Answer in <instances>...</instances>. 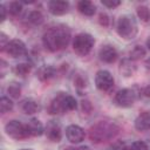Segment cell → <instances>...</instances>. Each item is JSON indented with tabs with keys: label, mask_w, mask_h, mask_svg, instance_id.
<instances>
[{
	"label": "cell",
	"mask_w": 150,
	"mask_h": 150,
	"mask_svg": "<svg viewBox=\"0 0 150 150\" xmlns=\"http://www.w3.org/2000/svg\"><path fill=\"white\" fill-rule=\"evenodd\" d=\"M70 30L64 25L49 27L42 35V43L49 52H59L64 49L70 41Z\"/></svg>",
	"instance_id": "1"
},
{
	"label": "cell",
	"mask_w": 150,
	"mask_h": 150,
	"mask_svg": "<svg viewBox=\"0 0 150 150\" xmlns=\"http://www.w3.org/2000/svg\"><path fill=\"white\" fill-rule=\"evenodd\" d=\"M120 132V127L111 121H98L89 129V139L93 143H103L112 139Z\"/></svg>",
	"instance_id": "2"
},
{
	"label": "cell",
	"mask_w": 150,
	"mask_h": 150,
	"mask_svg": "<svg viewBox=\"0 0 150 150\" xmlns=\"http://www.w3.org/2000/svg\"><path fill=\"white\" fill-rule=\"evenodd\" d=\"M77 107V102L75 97L67 93H59L50 102L48 111L52 115H61L71 110H75Z\"/></svg>",
	"instance_id": "3"
},
{
	"label": "cell",
	"mask_w": 150,
	"mask_h": 150,
	"mask_svg": "<svg viewBox=\"0 0 150 150\" xmlns=\"http://www.w3.org/2000/svg\"><path fill=\"white\" fill-rule=\"evenodd\" d=\"M137 22L132 15L125 14L118 18L116 23V32L121 38L125 40L134 39L137 34Z\"/></svg>",
	"instance_id": "4"
},
{
	"label": "cell",
	"mask_w": 150,
	"mask_h": 150,
	"mask_svg": "<svg viewBox=\"0 0 150 150\" xmlns=\"http://www.w3.org/2000/svg\"><path fill=\"white\" fill-rule=\"evenodd\" d=\"M95 40L88 33H80L73 40V49L80 56H86L94 47Z\"/></svg>",
	"instance_id": "5"
},
{
	"label": "cell",
	"mask_w": 150,
	"mask_h": 150,
	"mask_svg": "<svg viewBox=\"0 0 150 150\" xmlns=\"http://www.w3.org/2000/svg\"><path fill=\"white\" fill-rule=\"evenodd\" d=\"M5 131L9 137H12L13 139H18V141L29 137L26 124L21 123L20 121H16V120L9 121L5 125Z\"/></svg>",
	"instance_id": "6"
},
{
	"label": "cell",
	"mask_w": 150,
	"mask_h": 150,
	"mask_svg": "<svg viewBox=\"0 0 150 150\" xmlns=\"http://www.w3.org/2000/svg\"><path fill=\"white\" fill-rule=\"evenodd\" d=\"M137 100V91L132 88H124L120 90L115 96V102L122 108L131 107Z\"/></svg>",
	"instance_id": "7"
},
{
	"label": "cell",
	"mask_w": 150,
	"mask_h": 150,
	"mask_svg": "<svg viewBox=\"0 0 150 150\" xmlns=\"http://www.w3.org/2000/svg\"><path fill=\"white\" fill-rule=\"evenodd\" d=\"M114 77L112 75L110 74V71L108 70H104V69H101L96 73L95 75V84H96V88L101 91H109L112 89L114 87Z\"/></svg>",
	"instance_id": "8"
},
{
	"label": "cell",
	"mask_w": 150,
	"mask_h": 150,
	"mask_svg": "<svg viewBox=\"0 0 150 150\" xmlns=\"http://www.w3.org/2000/svg\"><path fill=\"white\" fill-rule=\"evenodd\" d=\"M5 52L14 57V59H18V57H22V56H26L27 55V48H26V45L19 40V39H13L8 42L7 47L5 48Z\"/></svg>",
	"instance_id": "9"
},
{
	"label": "cell",
	"mask_w": 150,
	"mask_h": 150,
	"mask_svg": "<svg viewBox=\"0 0 150 150\" xmlns=\"http://www.w3.org/2000/svg\"><path fill=\"white\" fill-rule=\"evenodd\" d=\"M84 130L76 124H70L66 128V137L71 143H80L84 139Z\"/></svg>",
	"instance_id": "10"
},
{
	"label": "cell",
	"mask_w": 150,
	"mask_h": 150,
	"mask_svg": "<svg viewBox=\"0 0 150 150\" xmlns=\"http://www.w3.org/2000/svg\"><path fill=\"white\" fill-rule=\"evenodd\" d=\"M118 53L116 50V48L111 45H104L100 48L98 50V57L101 61L105 62V63H112L117 60Z\"/></svg>",
	"instance_id": "11"
},
{
	"label": "cell",
	"mask_w": 150,
	"mask_h": 150,
	"mask_svg": "<svg viewBox=\"0 0 150 150\" xmlns=\"http://www.w3.org/2000/svg\"><path fill=\"white\" fill-rule=\"evenodd\" d=\"M48 11L53 14V15H63L66 13L69 12V2L68 1H63V0H52L48 1L47 4Z\"/></svg>",
	"instance_id": "12"
},
{
	"label": "cell",
	"mask_w": 150,
	"mask_h": 150,
	"mask_svg": "<svg viewBox=\"0 0 150 150\" xmlns=\"http://www.w3.org/2000/svg\"><path fill=\"white\" fill-rule=\"evenodd\" d=\"M46 135L47 138L52 142H60L61 137H62V130H61V125L59 124V122L56 121H50L47 124L46 128Z\"/></svg>",
	"instance_id": "13"
},
{
	"label": "cell",
	"mask_w": 150,
	"mask_h": 150,
	"mask_svg": "<svg viewBox=\"0 0 150 150\" xmlns=\"http://www.w3.org/2000/svg\"><path fill=\"white\" fill-rule=\"evenodd\" d=\"M26 127H27V130H28V134L29 136H41L43 132H45V128L42 125V123L38 120V118H32L29 120L27 123H26Z\"/></svg>",
	"instance_id": "14"
},
{
	"label": "cell",
	"mask_w": 150,
	"mask_h": 150,
	"mask_svg": "<svg viewBox=\"0 0 150 150\" xmlns=\"http://www.w3.org/2000/svg\"><path fill=\"white\" fill-rule=\"evenodd\" d=\"M135 128L138 131H144L150 129V110L143 111L135 120Z\"/></svg>",
	"instance_id": "15"
},
{
	"label": "cell",
	"mask_w": 150,
	"mask_h": 150,
	"mask_svg": "<svg viewBox=\"0 0 150 150\" xmlns=\"http://www.w3.org/2000/svg\"><path fill=\"white\" fill-rule=\"evenodd\" d=\"M77 9L81 14H83L86 16H93L96 12V6L91 1L81 0V1L77 2Z\"/></svg>",
	"instance_id": "16"
},
{
	"label": "cell",
	"mask_w": 150,
	"mask_h": 150,
	"mask_svg": "<svg viewBox=\"0 0 150 150\" xmlns=\"http://www.w3.org/2000/svg\"><path fill=\"white\" fill-rule=\"evenodd\" d=\"M36 76L40 81L42 82H46V81H49L50 79H53L55 76V69L54 67L52 66H42L38 69L36 71Z\"/></svg>",
	"instance_id": "17"
},
{
	"label": "cell",
	"mask_w": 150,
	"mask_h": 150,
	"mask_svg": "<svg viewBox=\"0 0 150 150\" xmlns=\"http://www.w3.org/2000/svg\"><path fill=\"white\" fill-rule=\"evenodd\" d=\"M120 70L124 76H131L135 71H136V64L132 60L130 59H124L121 62L120 66Z\"/></svg>",
	"instance_id": "18"
},
{
	"label": "cell",
	"mask_w": 150,
	"mask_h": 150,
	"mask_svg": "<svg viewBox=\"0 0 150 150\" xmlns=\"http://www.w3.org/2000/svg\"><path fill=\"white\" fill-rule=\"evenodd\" d=\"M20 107H21V110L25 114H27V115H33V114H35L39 110L38 103L34 100H32V98H25L21 102V105Z\"/></svg>",
	"instance_id": "19"
},
{
	"label": "cell",
	"mask_w": 150,
	"mask_h": 150,
	"mask_svg": "<svg viewBox=\"0 0 150 150\" xmlns=\"http://www.w3.org/2000/svg\"><path fill=\"white\" fill-rule=\"evenodd\" d=\"M27 21L34 26H39L43 22V15L40 11H30L27 14Z\"/></svg>",
	"instance_id": "20"
},
{
	"label": "cell",
	"mask_w": 150,
	"mask_h": 150,
	"mask_svg": "<svg viewBox=\"0 0 150 150\" xmlns=\"http://www.w3.org/2000/svg\"><path fill=\"white\" fill-rule=\"evenodd\" d=\"M32 69V64L27 63V62H22V63H18L13 67V73L18 76H26Z\"/></svg>",
	"instance_id": "21"
},
{
	"label": "cell",
	"mask_w": 150,
	"mask_h": 150,
	"mask_svg": "<svg viewBox=\"0 0 150 150\" xmlns=\"http://www.w3.org/2000/svg\"><path fill=\"white\" fill-rule=\"evenodd\" d=\"M8 13H9V15H12V16H19L21 13H22V11H23V6H22V2L21 1H12L11 4H9V6H8Z\"/></svg>",
	"instance_id": "22"
},
{
	"label": "cell",
	"mask_w": 150,
	"mask_h": 150,
	"mask_svg": "<svg viewBox=\"0 0 150 150\" xmlns=\"http://www.w3.org/2000/svg\"><path fill=\"white\" fill-rule=\"evenodd\" d=\"M143 56H145V49H144L142 46H139V45L135 46V47L130 50V53H129V59L132 60V61L139 60V59H142Z\"/></svg>",
	"instance_id": "23"
},
{
	"label": "cell",
	"mask_w": 150,
	"mask_h": 150,
	"mask_svg": "<svg viewBox=\"0 0 150 150\" xmlns=\"http://www.w3.org/2000/svg\"><path fill=\"white\" fill-rule=\"evenodd\" d=\"M7 93H8V95L11 97L18 98L20 96V94H21V87H20V84L16 83V82L9 83V86L7 87Z\"/></svg>",
	"instance_id": "24"
},
{
	"label": "cell",
	"mask_w": 150,
	"mask_h": 150,
	"mask_svg": "<svg viewBox=\"0 0 150 150\" xmlns=\"http://www.w3.org/2000/svg\"><path fill=\"white\" fill-rule=\"evenodd\" d=\"M13 105H14V103L9 97H5L4 96V97L0 98V111L2 114L7 112V111H11L13 109Z\"/></svg>",
	"instance_id": "25"
},
{
	"label": "cell",
	"mask_w": 150,
	"mask_h": 150,
	"mask_svg": "<svg viewBox=\"0 0 150 150\" xmlns=\"http://www.w3.org/2000/svg\"><path fill=\"white\" fill-rule=\"evenodd\" d=\"M137 15L143 22L150 21V9L146 6H138L137 7Z\"/></svg>",
	"instance_id": "26"
},
{
	"label": "cell",
	"mask_w": 150,
	"mask_h": 150,
	"mask_svg": "<svg viewBox=\"0 0 150 150\" xmlns=\"http://www.w3.org/2000/svg\"><path fill=\"white\" fill-rule=\"evenodd\" d=\"M123 150H148V145L142 141H136V142H132L131 144L124 146Z\"/></svg>",
	"instance_id": "27"
},
{
	"label": "cell",
	"mask_w": 150,
	"mask_h": 150,
	"mask_svg": "<svg viewBox=\"0 0 150 150\" xmlns=\"http://www.w3.org/2000/svg\"><path fill=\"white\" fill-rule=\"evenodd\" d=\"M87 77L84 75H76L74 79V86L79 89H83L87 87Z\"/></svg>",
	"instance_id": "28"
},
{
	"label": "cell",
	"mask_w": 150,
	"mask_h": 150,
	"mask_svg": "<svg viewBox=\"0 0 150 150\" xmlns=\"http://www.w3.org/2000/svg\"><path fill=\"white\" fill-rule=\"evenodd\" d=\"M101 4L108 8H115V7L120 6L121 1H118V0H102Z\"/></svg>",
	"instance_id": "29"
},
{
	"label": "cell",
	"mask_w": 150,
	"mask_h": 150,
	"mask_svg": "<svg viewBox=\"0 0 150 150\" xmlns=\"http://www.w3.org/2000/svg\"><path fill=\"white\" fill-rule=\"evenodd\" d=\"M98 22H100L101 26L108 27L109 26V22H110V19H109V16L105 13H101L100 16H98Z\"/></svg>",
	"instance_id": "30"
},
{
	"label": "cell",
	"mask_w": 150,
	"mask_h": 150,
	"mask_svg": "<svg viewBox=\"0 0 150 150\" xmlns=\"http://www.w3.org/2000/svg\"><path fill=\"white\" fill-rule=\"evenodd\" d=\"M8 42H9V40L7 39V35H6L5 33H1V34H0V48H1L2 52H4L5 48L7 47Z\"/></svg>",
	"instance_id": "31"
},
{
	"label": "cell",
	"mask_w": 150,
	"mask_h": 150,
	"mask_svg": "<svg viewBox=\"0 0 150 150\" xmlns=\"http://www.w3.org/2000/svg\"><path fill=\"white\" fill-rule=\"evenodd\" d=\"M7 12H8V11L6 9V7H5V6L1 4V5H0V13H1V18H0V21H1V22H4V21L6 20V16H7Z\"/></svg>",
	"instance_id": "32"
},
{
	"label": "cell",
	"mask_w": 150,
	"mask_h": 150,
	"mask_svg": "<svg viewBox=\"0 0 150 150\" xmlns=\"http://www.w3.org/2000/svg\"><path fill=\"white\" fill-rule=\"evenodd\" d=\"M82 109H83L84 112L89 114L90 110H91V104H90V102H89V101H82Z\"/></svg>",
	"instance_id": "33"
},
{
	"label": "cell",
	"mask_w": 150,
	"mask_h": 150,
	"mask_svg": "<svg viewBox=\"0 0 150 150\" xmlns=\"http://www.w3.org/2000/svg\"><path fill=\"white\" fill-rule=\"evenodd\" d=\"M143 95H144L145 97H150V83L143 89Z\"/></svg>",
	"instance_id": "34"
},
{
	"label": "cell",
	"mask_w": 150,
	"mask_h": 150,
	"mask_svg": "<svg viewBox=\"0 0 150 150\" xmlns=\"http://www.w3.org/2000/svg\"><path fill=\"white\" fill-rule=\"evenodd\" d=\"M145 68H146L148 71L150 73V59H148V60L145 61Z\"/></svg>",
	"instance_id": "35"
},
{
	"label": "cell",
	"mask_w": 150,
	"mask_h": 150,
	"mask_svg": "<svg viewBox=\"0 0 150 150\" xmlns=\"http://www.w3.org/2000/svg\"><path fill=\"white\" fill-rule=\"evenodd\" d=\"M76 150H91L89 146H86V145H83V146H80V148H77Z\"/></svg>",
	"instance_id": "36"
},
{
	"label": "cell",
	"mask_w": 150,
	"mask_h": 150,
	"mask_svg": "<svg viewBox=\"0 0 150 150\" xmlns=\"http://www.w3.org/2000/svg\"><path fill=\"white\" fill-rule=\"evenodd\" d=\"M77 148H73V146H68V148H64V150H76Z\"/></svg>",
	"instance_id": "37"
},
{
	"label": "cell",
	"mask_w": 150,
	"mask_h": 150,
	"mask_svg": "<svg viewBox=\"0 0 150 150\" xmlns=\"http://www.w3.org/2000/svg\"><path fill=\"white\" fill-rule=\"evenodd\" d=\"M146 47H148V48L150 49V38H149V39L146 40Z\"/></svg>",
	"instance_id": "38"
},
{
	"label": "cell",
	"mask_w": 150,
	"mask_h": 150,
	"mask_svg": "<svg viewBox=\"0 0 150 150\" xmlns=\"http://www.w3.org/2000/svg\"><path fill=\"white\" fill-rule=\"evenodd\" d=\"M21 150H32V149H21Z\"/></svg>",
	"instance_id": "39"
}]
</instances>
